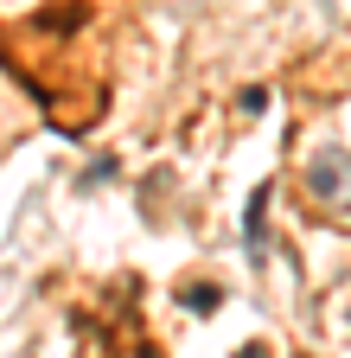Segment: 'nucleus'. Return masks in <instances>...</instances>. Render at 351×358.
I'll return each mask as SVG.
<instances>
[{"mask_svg": "<svg viewBox=\"0 0 351 358\" xmlns=\"http://www.w3.org/2000/svg\"><path fill=\"white\" fill-rule=\"evenodd\" d=\"M306 192L326 211H351V154L345 148H320L306 160Z\"/></svg>", "mask_w": 351, "mask_h": 358, "instance_id": "1", "label": "nucleus"}, {"mask_svg": "<svg viewBox=\"0 0 351 358\" xmlns=\"http://www.w3.org/2000/svg\"><path fill=\"white\" fill-rule=\"evenodd\" d=\"M269 186H255V199H249V211H243V243H249V256L262 262V256H269Z\"/></svg>", "mask_w": 351, "mask_h": 358, "instance_id": "2", "label": "nucleus"}, {"mask_svg": "<svg viewBox=\"0 0 351 358\" xmlns=\"http://www.w3.org/2000/svg\"><path fill=\"white\" fill-rule=\"evenodd\" d=\"M217 301H224V288H211V282L192 288V313H217Z\"/></svg>", "mask_w": 351, "mask_h": 358, "instance_id": "3", "label": "nucleus"}]
</instances>
